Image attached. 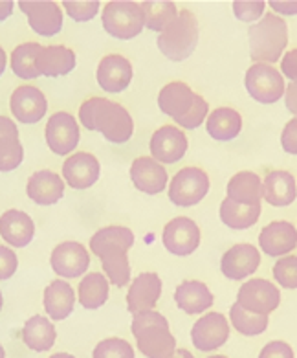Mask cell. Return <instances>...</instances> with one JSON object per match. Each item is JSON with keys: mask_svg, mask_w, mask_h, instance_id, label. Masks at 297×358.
Listing matches in <instances>:
<instances>
[{"mask_svg": "<svg viewBox=\"0 0 297 358\" xmlns=\"http://www.w3.org/2000/svg\"><path fill=\"white\" fill-rule=\"evenodd\" d=\"M134 246V234L125 226L101 228L90 239V250L101 259L108 283L125 287L131 281L127 252Z\"/></svg>", "mask_w": 297, "mask_h": 358, "instance_id": "cell-1", "label": "cell"}, {"mask_svg": "<svg viewBox=\"0 0 297 358\" xmlns=\"http://www.w3.org/2000/svg\"><path fill=\"white\" fill-rule=\"evenodd\" d=\"M79 122L88 131H99L113 143L129 142L134 133V123L127 108L105 98L87 99L79 108Z\"/></svg>", "mask_w": 297, "mask_h": 358, "instance_id": "cell-2", "label": "cell"}, {"mask_svg": "<svg viewBox=\"0 0 297 358\" xmlns=\"http://www.w3.org/2000/svg\"><path fill=\"white\" fill-rule=\"evenodd\" d=\"M131 329L136 336L138 349L147 358H171L176 351V340L169 333V322L156 310L136 314Z\"/></svg>", "mask_w": 297, "mask_h": 358, "instance_id": "cell-3", "label": "cell"}, {"mask_svg": "<svg viewBox=\"0 0 297 358\" xmlns=\"http://www.w3.org/2000/svg\"><path fill=\"white\" fill-rule=\"evenodd\" d=\"M249 55L255 63L270 64L281 59L288 45V26L281 17L266 13L248 31Z\"/></svg>", "mask_w": 297, "mask_h": 358, "instance_id": "cell-4", "label": "cell"}, {"mask_svg": "<svg viewBox=\"0 0 297 358\" xmlns=\"http://www.w3.org/2000/svg\"><path fill=\"white\" fill-rule=\"evenodd\" d=\"M198 45V20L189 10H182L178 19L161 31L158 37V48L167 59L184 61L187 59Z\"/></svg>", "mask_w": 297, "mask_h": 358, "instance_id": "cell-5", "label": "cell"}, {"mask_svg": "<svg viewBox=\"0 0 297 358\" xmlns=\"http://www.w3.org/2000/svg\"><path fill=\"white\" fill-rule=\"evenodd\" d=\"M103 28L116 39H134L143 30V11L140 2L132 0H113L105 4L101 15Z\"/></svg>", "mask_w": 297, "mask_h": 358, "instance_id": "cell-6", "label": "cell"}, {"mask_svg": "<svg viewBox=\"0 0 297 358\" xmlns=\"http://www.w3.org/2000/svg\"><path fill=\"white\" fill-rule=\"evenodd\" d=\"M244 83H246L249 96L257 99L259 103H275L284 94L283 76L277 69H273L272 64H252V69H248L246 72Z\"/></svg>", "mask_w": 297, "mask_h": 358, "instance_id": "cell-7", "label": "cell"}, {"mask_svg": "<svg viewBox=\"0 0 297 358\" xmlns=\"http://www.w3.org/2000/svg\"><path fill=\"white\" fill-rule=\"evenodd\" d=\"M210 192V178L198 167H184L169 184V199L176 206H195Z\"/></svg>", "mask_w": 297, "mask_h": 358, "instance_id": "cell-8", "label": "cell"}, {"mask_svg": "<svg viewBox=\"0 0 297 358\" xmlns=\"http://www.w3.org/2000/svg\"><path fill=\"white\" fill-rule=\"evenodd\" d=\"M19 8L35 34L52 37L63 30V10L52 0H20Z\"/></svg>", "mask_w": 297, "mask_h": 358, "instance_id": "cell-9", "label": "cell"}, {"mask_svg": "<svg viewBox=\"0 0 297 358\" xmlns=\"http://www.w3.org/2000/svg\"><path fill=\"white\" fill-rule=\"evenodd\" d=\"M46 143L52 149V152L64 157L70 155L79 143V125L72 114L68 113H55L50 116L46 129H44Z\"/></svg>", "mask_w": 297, "mask_h": 358, "instance_id": "cell-10", "label": "cell"}, {"mask_svg": "<svg viewBox=\"0 0 297 358\" xmlns=\"http://www.w3.org/2000/svg\"><path fill=\"white\" fill-rule=\"evenodd\" d=\"M237 303L249 313L268 316L281 303V294L279 289H275V285L270 281L252 280L240 287Z\"/></svg>", "mask_w": 297, "mask_h": 358, "instance_id": "cell-11", "label": "cell"}, {"mask_svg": "<svg viewBox=\"0 0 297 358\" xmlns=\"http://www.w3.org/2000/svg\"><path fill=\"white\" fill-rule=\"evenodd\" d=\"M50 263H52L55 274L72 280V278L87 274L88 265H90V255L81 243L66 241V243L55 246L52 257H50Z\"/></svg>", "mask_w": 297, "mask_h": 358, "instance_id": "cell-12", "label": "cell"}, {"mask_svg": "<svg viewBox=\"0 0 297 358\" xmlns=\"http://www.w3.org/2000/svg\"><path fill=\"white\" fill-rule=\"evenodd\" d=\"M161 241L171 254L189 255L198 248L200 230L195 221L187 217H176L164 228Z\"/></svg>", "mask_w": 297, "mask_h": 358, "instance_id": "cell-13", "label": "cell"}, {"mask_svg": "<svg viewBox=\"0 0 297 358\" xmlns=\"http://www.w3.org/2000/svg\"><path fill=\"white\" fill-rule=\"evenodd\" d=\"M229 336L228 320L220 313L205 314L200 318L191 331V340L198 351H215L222 348Z\"/></svg>", "mask_w": 297, "mask_h": 358, "instance_id": "cell-14", "label": "cell"}, {"mask_svg": "<svg viewBox=\"0 0 297 358\" xmlns=\"http://www.w3.org/2000/svg\"><path fill=\"white\" fill-rule=\"evenodd\" d=\"M161 294V280L154 272H143L134 278L127 294V309L132 316L154 309Z\"/></svg>", "mask_w": 297, "mask_h": 358, "instance_id": "cell-15", "label": "cell"}, {"mask_svg": "<svg viewBox=\"0 0 297 358\" xmlns=\"http://www.w3.org/2000/svg\"><path fill=\"white\" fill-rule=\"evenodd\" d=\"M11 113L20 123H37L48 110V101L37 87L22 85L11 94Z\"/></svg>", "mask_w": 297, "mask_h": 358, "instance_id": "cell-16", "label": "cell"}, {"mask_svg": "<svg viewBox=\"0 0 297 358\" xmlns=\"http://www.w3.org/2000/svg\"><path fill=\"white\" fill-rule=\"evenodd\" d=\"M187 151V138L178 127L164 125L152 134L151 155L156 162L175 164L178 162Z\"/></svg>", "mask_w": 297, "mask_h": 358, "instance_id": "cell-17", "label": "cell"}, {"mask_svg": "<svg viewBox=\"0 0 297 358\" xmlns=\"http://www.w3.org/2000/svg\"><path fill=\"white\" fill-rule=\"evenodd\" d=\"M99 171L101 167H99L98 158L90 152H75L63 164L64 180L73 189H87L94 186L99 178Z\"/></svg>", "mask_w": 297, "mask_h": 358, "instance_id": "cell-18", "label": "cell"}, {"mask_svg": "<svg viewBox=\"0 0 297 358\" xmlns=\"http://www.w3.org/2000/svg\"><path fill=\"white\" fill-rule=\"evenodd\" d=\"M132 81V64L123 55H105L98 66V83L105 92L117 94Z\"/></svg>", "mask_w": 297, "mask_h": 358, "instance_id": "cell-19", "label": "cell"}, {"mask_svg": "<svg viewBox=\"0 0 297 358\" xmlns=\"http://www.w3.org/2000/svg\"><path fill=\"white\" fill-rule=\"evenodd\" d=\"M261 263V254L254 245H235L220 261V270L229 280H244L254 274Z\"/></svg>", "mask_w": 297, "mask_h": 358, "instance_id": "cell-20", "label": "cell"}, {"mask_svg": "<svg viewBox=\"0 0 297 358\" xmlns=\"http://www.w3.org/2000/svg\"><path fill=\"white\" fill-rule=\"evenodd\" d=\"M167 171L160 162L151 157L136 158L131 166V180L140 192L147 195H158L167 186Z\"/></svg>", "mask_w": 297, "mask_h": 358, "instance_id": "cell-21", "label": "cell"}, {"mask_svg": "<svg viewBox=\"0 0 297 358\" xmlns=\"http://www.w3.org/2000/svg\"><path fill=\"white\" fill-rule=\"evenodd\" d=\"M259 245L264 254L272 257H281V255L292 252L297 246V230L296 226L287 221L270 222L259 236Z\"/></svg>", "mask_w": 297, "mask_h": 358, "instance_id": "cell-22", "label": "cell"}, {"mask_svg": "<svg viewBox=\"0 0 297 358\" xmlns=\"http://www.w3.org/2000/svg\"><path fill=\"white\" fill-rule=\"evenodd\" d=\"M195 98L196 94L187 85L182 83V81H175V83L166 85L160 90V94H158V107L161 108V113L171 116L178 123L193 108Z\"/></svg>", "mask_w": 297, "mask_h": 358, "instance_id": "cell-23", "label": "cell"}, {"mask_svg": "<svg viewBox=\"0 0 297 358\" xmlns=\"http://www.w3.org/2000/svg\"><path fill=\"white\" fill-rule=\"evenodd\" d=\"M26 193H28V196L35 204L52 206V204L63 199L64 182L61 180L57 173L44 169V171H37L29 177Z\"/></svg>", "mask_w": 297, "mask_h": 358, "instance_id": "cell-24", "label": "cell"}, {"mask_svg": "<svg viewBox=\"0 0 297 358\" xmlns=\"http://www.w3.org/2000/svg\"><path fill=\"white\" fill-rule=\"evenodd\" d=\"M0 236L8 245L24 248L35 236V224L28 213L20 210H8L0 217Z\"/></svg>", "mask_w": 297, "mask_h": 358, "instance_id": "cell-25", "label": "cell"}, {"mask_svg": "<svg viewBox=\"0 0 297 358\" xmlns=\"http://www.w3.org/2000/svg\"><path fill=\"white\" fill-rule=\"evenodd\" d=\"M37 70L46 78H61L75 69V54L66 46H46L37 55Z\"/></svg>", "mask_w": 297, "mask_h": 358, "instance_id": "cell-26", "label": "cell"}, {"mask_svg": "<svg viewBox=\"0 0 297 358\" xmlns=\"http://www.w3.org/2000/svg\"><path fill=\"white\" fill-rule=\"evenodd\" d=\"M297 196L296 178L288 171H272L263 182V199L272 206H290Z\"/></svg>", "mask_w": 297, "mask_h": 358, "instance_id": "cell-27", "label": "cell"}, {"mask_svg": "<svg viewBox=\"0 0 297 358\" xmlns=\"http://www.w3.org/2000/svg\"><path fill=\"white\" fill-rule=\"evenodd\" d=\"M44 310L52 320H61L68 318L75 305V294L73 289L66 281L55 280L46 287L44 290Z\"/></svg>", "mask_w": 297, "mask_h": 358, "instance_id": "cell-28", "label": "cell"}, {"mask_svg": "<svg viewBox=\"0 0 297 358\" xmlns=\"http://www.w3.org/2000/svg\"><path fill=\"white\" fill-rule=\"evenodd\" d=\"M175 301L178 309L187 314H200L213 305V294L208 285L200 281H184L175 290Z\"/></svg>", "mask_w": 297, "mask_h": 358, "instance_id": "cell-29", "label": "cell"}, {"mask_svg": "<svg viewBox=\"0 0 297 358\" xmlns=\"http://www.w3.org/2000/svg\"><path fill=\"white\" fill-rule=\"evenodd\" d=\"M228 199L244 204V206H255L261 204L263 199V182L255 173L242 171L231 177L228 184Z\"/></svg>", "mask_w": 297, "mask_h": 358, "instance_id": "cell-30", "label": "cell"}, {"mask_svg": "<svg viewBox=\"0 0 297 358\" xmlns=\"http://www.w3.org/2000/svg\"><path fill=\"white\" fill-rule=\"evenodd\" d=\"M55 336H57V333H55L54 324L41 314L29 318L22 327V340L31 351H37V353H43V351L54 348Z\"/></svg>", "mask_w": 297, "mask_h": 358, "instance_id": "cell-31", "label": "cell"}, {"mask_svg": "<svg viewBox=\"0 0 297 358\" xmlns=\"http://www.w3.org/2000/svg\"><path fill=\"white\" fill-rule=\"evenodd\" d=\"M205 129L215 140L228 142V140H233V138L239 136L240 129H242V118L233 108L220 107L210 114Z\"/></svg>", "mask_w": 297, "mask_h": 358, "instance_id": "cell-32", "label": "cell"}, {"mask_svg": "<svg viewBox=\"0 0 297 358\" xmlns=\"http://www.w3.org/2000/svg\"><path fill=\"white\" fill-rule=\"evenodd\" d=\"M143 11V24L152 31H166L176 19H178V10L175 2L171 0H145L140 2Z\"/></svg>", "mask_w": 297, "mask_h": 358, "instance_id": "cell-33", "label": "cell"}, {"mask_svg": "<svg viewBox=\"0 0 297 358\" xmlns=\"http://www.w3.org/2000/svg\"><path fill=\"white\" fill-rule=\"evenodd\" d=\"M108 289H110V283L105 275L90 272L79 283V303L88 310L99 309L101 305L107 303Z\"/></svg>", "mask_w": 297, "mask_h": 358, "instance_id": "cell-34", "label": "cell"}, {"mask_svg": "<svg viewBox=\"0 0 297 358\" xmlns=\"http://www.w3.org/2000/svg\"><path fill=\"white\" fill-rule=\"evenodd\" d=\"M259 215H261V204L244 206L229 199L220 204V219L228 228H233V230H246L249 226H254L259 221Z\"/></svg>", "mask_w": 297, "mask_h": 358, "instance_id": "cell-35", "label": "cell"}, {"mask_svg": "<svg viewBox=\"0 0 297 358\" xmlns=\"http://www.w3.org/2000/svg\"><path fill=\"white\" fill-rule=\"evenodd\" d=\"M43 46L39 43H24L19 45L11 54V70L20 79H35L39 78L37 70V55L41 54Z\"/></svg>", "mask_w": 297, "mask_h": 358, "instance_id": "cell-36", "label": "cell"}, {"mask_svg": "<svg viewBox=\"0 0 297 358\" xmlns=\"http://www.w3.org/2000/svg\"><path fill=\"white\" fill-rule=\"evenodd\" d=\"M229 318H231L233 327L244 336H257V334L264 333L266 327H268V316L249 313V310L242 309L239 303H235L231 307Z\"/></svg>", "mask_w": 297, "mask_h": 358, "instance_id": "cell-37", "label": "cell"}, {"mask_svg": "<svg viewBox=\"0 0 297 358\" xmlns=\"http://www.w3.org/2000/svg\"><path fill=\"white\" fill-rule=\"evenodd\" d=\"M24 149L20 145L19 136L0 138V171H13L22 164Z\"/></svg>", "mask_w": 297, "mask_h": 358, "instance_id": "cell-38", "label": "cell"}, {"mask_svg": "<svg viewBox=\"0 0 297 358\" xmlns=\"http://www.w3.org/2000/svg\"><path fill=\"white\" fill-rule=\"evenodd\" d=\"M94 358H134V349L123 338H107L96 345Z\"/></svg>", "mask_w": 297, "mask_h": 358, "instance_id": "cell-39", "label": "cell"}, {"mask_svg": "<svg viewBox=\"0 0 297 358\" xmlns=\"http://www.w3.org/2000/svg\"><path fill=\"white\" fill-rule=\"evenodd\" d=\"M273 278L283 289H297V255L279 259L273 266Z\"/></svg>", "mask_w": 297, "mask_h": 358, "instance_id": "cell-40", "label": "cell"}, {"mask_svg": "<svg viewBox=\"0 0 297 358\" xmlns=\"http://www.w3.org/2000/svg\"><path fill=\"white\" fill-rule=\"evenodd\" d=\"M63 8L75 22H87L99 11L98 0H64Z\"/></svg>", "mask_w": 297, "mask_h": 358, "instance_id": "cell-41", "label": "cell"}, {"mask_svg": "<svg viewBox=\"0 0 297 358\" xmlns=\"http://www.w3.org/2000/svg\"><path fill=\"white\" fill-rule=\"evenodd\" d=\"M263 0H237V2H233L235 17L242 22H254L263 15Z\"/></svg>", "mask_w": 297, "mask_h": 358, "instance_id": "cell-42", "label": "cell"}, {"mask_svg": "<svg viewBox=\"0 0 297 358\" xmlns=\"http://www.w3.org/2000/svg\"><path fill=\"white\" fill-rule=\"evenodd\" d=\"M205 116H208V103H205L202 96H198V94H196L195 105H193V108H191L189 113L185 114L184 118L178 122V125H180V127H185V129H196L200 123L204 122Z\"/></svg>", "mask_w": 297, "mask_h": 358, "instance_id": "cell-43", "label": "cell"}, {"mask_svg": "<svg viewBox=\"0 0 297 358\" xmlns=\"http://www.w3.org/2000/svg\"><path fill=\"white\" fill-rule=\"evenodd\" d=\"M17 266H19V259L11 248L0 245V281L10 280L11 275L17 272Z\"/></svg>", "mask_w": 297, "mask_h": 358, "instance_id": "cell-44", "label": "cell"}, {"mask_svg": "<svg viewBox=\"0 0 297 358\" xmlns=\"http://www.w3.org/2000/svg\"><path fill=\"white\" fill-rule=\"evenodd\" d=\"M259 358H294V351L287 342L275 340V342L264 345Z\"/></svg>", "mask_w": 297, "mask_h": 358, "instance_id": "cell-45", "label": "cell"}, {"mask_svg": "<svg viewBox=\"0 0 297 358\" xmlns=\"http://www.w3.org/2000/svg\"><path fill=\"white\" fill-rule=\"evenodd\" d=\"M281 143H283L284 151L290 155H297V118L287 123L283 136H281Z\"/></svg>", "mask_w": 297, "mask_h": 358, "instance_id": "cell-46", "label": "cell"}, {"mask_svg": "<svg viewBox=\"0 0 297 358\" xmlns=\"http://www.w3.org/2000/svg\"><path fill=\"white\" fill-rule=\"evenodd\" d=\"M283 74L292 81H297V50H290L283 59Z\"/></svg>", "mask_w": 297, "mask_h": 358, "instance_id": "cell-47", "label": "cell"}, {"mask_svg": "<svg viewBox=\"0 0 297 358\" xmlns=\"http://www.w3.org/2000/svg\"><path fill=\"white\" fill-rule=\"evenodd\" d=\"M270 6H272L273 10L279 11V13H283V15H296L297 13V2H287V0H272L270 2Z\"/></svg>", "mask_w": 297, "mask_h": 358, "instance_id": "cell-48", "label": "cell"}, {"mask_svg": "<svg viewBox=\"0 0 297 358\" xmlns=\"http://www.w3.org/2000/svg\"><path fill=\"white\" fill-rule=\"evenodd\" d=\"M10 136H19V129H17L13 120L6 118V116H0V138Z\"/></svg>", "mask_w": 297, "mask_h": 358, "instance_id": "cell-49", "label": "cell"}, {"mask_svg": "<svg viewBox=\"0 0 297 358\" xmlns=\"http://www.w3.org/2000/svg\"><path fill=\"white\" fill-rule=\"evenodd\" d=\"M287 108L297 118V81H292L287 89Z\"/></svg>", "mask_w": 297, "mask_h": 358, "instance_id": "cell-50", "label": "cell"}, {"mask_svg": "<svg viewBox=\"0 0 297 358\" xmlns=\"http://www.w3.org/2000/svg\"><path fill=\"white\" fill-rule=\"evenodd\" d=\"M15 4L11 0H0V20H6L13 13Z\"/></svg>", "mask_w": 297, "mask_h": 358, "instance_id": "cell-51", "label": "cell"}, {"mask_svg": "<svg viewBox=\"0 0 297 358\" xmlns=\"http://www.w3.org/2000/svg\"><path fill=\"white\" fill-rule=\"evenodd\" d=\"M171 358H195V357H193L187 349H176Z\"/></svg>", "mask_w": 297, "mask_h": 358, "instance_id": "cell-52", "label": "cell"}, {"mask_svg": "<svg viewBox=\"0 0 297 358\" xmlns=\"http://www.w3.org/2000/svg\"><path fill=\"white\" fill-rule=\"evenodd\" d=\"M4 70H6V52L4 48L0 46V76L4 74Z\"/></svg>", "mask_w": 297, "mask_h": 358, "instance_id": "cell-53", "label": "cell"}, {"mask_svg": "<svg viewBox=\"0 0 297 358\" xmlns=\"http://www.w3.org/2000/svg\"><path fill=\"white\" fill-rule=\"evenodd\" d=\"M50 358H75V357H72V355L68 353H57V355H52Z\"/></svg>", "mask_w": 297, "mask_h": 358, "instance_id": "cell-54", "label": "cell"}, {"mask_svg": "<svg viewBox=\"0 0 297 358\" xmlns=\"http://www.w3.org/2000/svg\"><path fill=\"white\" fill-rule=\"evenodd\" d=\"M0 358H6V351H4V348H2V345H0Z\"/></svg>", "mask_w": 297, "mask_h": 358, "instance_id": "cell-55", "label": "cell"}, {"mask_svg": "<svg viewBox=\"0 0 297 358\" xmlns=\"http://www.w3.org/2000/svg\"><path fill=\"white\" fill-rule=\"evenodd\" d=\"M210 358H228V357H222V355H215V357H210Z\"/></svg>", "mask_w": 297, "mask_h": 358, "instance_id": "cell-56", "label": "cell"}, {"mask_svg": "<svg viewBox=\"0 0 297 358\" xmlns=\"http://www.w3.org/2000/svg\"><path fill=\"white\" fill-rule=\"evenodd\" d=\"M2 303H4V301H2V292H0V309H2Z\"/></svg>", "mask_w": 297, "mask_h": 358, "instance_id": "cell-57", "label": "cell"}]
</instances>
